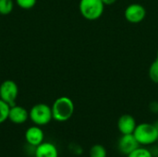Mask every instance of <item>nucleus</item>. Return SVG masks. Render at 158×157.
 I'll return each instance as SVG.
<instances>
[{"mask_svg": "<svg viewBox=\"0 0 158 157\" xmlns=\"http://www.w3.org/2000/svg\"><path fill=\"white\" fill-rule=\"evenodd\" d=\"M156 59H158V50H157V54H156Z\"/></svg>", "mask_w": 158, "mask_h": 157, "instance_id": "obj_19", "label": "nucleus"}, {"mask_svg": "<svg viewBox=\"0 0 158 157\" xmlns=\"http://www.w3.org/2000/svg\"><path fill=\"white\" fill-rule=\"evenodd\" d=\"M137 123L135 118L129 114L122 115L118 120V130L122 134H133Z\"/></svg>", "mask_w": 158, "mask_h": 157, "instance_id": "obj_10", "label": "nucleus"}, {"mask_svg": "<svg viewBox=\"0 0 158 157\" xmlns=\"http://www.w3.org/2000/svg\"><path fill=\"white\" fill-rule=\"evenodd\" d=\"M44 133L43 130L40 128V126H32L27 129L25 132V140L28 144L31 146H38L42 143H44Z\"/></svg>", "mask_w": 158, "mask_h": 157, "instance_id": "obj_9", "label": "nucleus"}, {"mask_svg": "<svg viewBox=\"0 0 158 157\" xmlns=\"http://www.w3.org/2000/svg\"><path fill=\"white\" fill-rule=\"evenodd\" d=\"M9 109L10 105L0 98V124L4 123L6 120L8 119Z\"/></svg>", "mask_w": 158, "mask_h": 157, "instance_id": "obj_14", "label": "nucleus"}, {"mask_svg": "<svg viewBox=\"0 0 158 157\" xmlns=\"http://www.w3.org/2000/svg\"><path fill=\"white\" fill-rule=\"evenodd\" d=\"M29 111L20 105H11L8 113V120L14 124H23L29 119Z\"/></svg>", "mask_w": 158, "mask_h": 157, "instance_id": "obj_8", "label": "nucleus"}, {"mask_svg": "<svg viewBox=\"0 0 158 157\" xmlns=\"http://www.w3.org/2000/svg\"><path fill=\"white\" fill-rule=\"evenodd\" d=\"M14 7L13 0H0V14L8 15L12 12Z\"/></svg>", "mask_w": 158, "mask_h": 157, "instance_id": "obj_13", "label": "nucleus"}, {"mask_svg": "<svg viewBox=\"0 0 158 157\" xmlns=\"http://www.w3.org/2000/svg\"><path fill=\"white\" fill-rule=\"evenodd\" d=\"M102 1L105 4V6H110V5L115 4L118 0H102Z\"/></svg>", "mask_w": 158, "mask_h": 157, "instance_id": "obj_18", "label": "nucleus"}, {"mask_svg": "<svg viewBox=\"0 0 158 157\" xmlns=\"http://www.w3.org/2000/svg\"><path fill=\"white\" fill-rule=\"evenodd\" d=\"M90 157H106L107 152L106 149L101 144H94L89 152Z\"/></svg>", "mask_w": 158, "mask_h": 157, "instance_id": "obj_12", "label": "nucleus"}, {"mask_svg": "<svg viewBox=\"0 0 158 157\" xmlns=\"http://www.w3.org/2000/svg\"><path fill=\"white\" fill-rule=\"evenodd\" d=\"M149 78L151 79V81L158 84V59H156L150 66L149 68Z\"/></svg>", "mask_w": 158, "mask_h": 157, "instance_id": "obj_16", "label": "nucleus"}, {"mask_svg": "<svg viewBox=\"0 0 158 157\" xmlns=\"http://www.w3.org/2000/svg\"><path fill=\"white\" fill-rule=\"evenodd\" d=\"M124 17L127 21L132 24H137L142 22L145 17H146V9L145 7L137 3H133L129 5L125 11H124Z\"/></svg>", "mask_w": 158, "mask_h": 157, "instance_id": "obj_6", "label": "nucleus"}, {"mask_svg": "<svg viewBox=\"0 0 158 157\" xmlns=\"http://www.w3.org/2000/svg\"><path fill=\"white\" fill-rule=\"evenodd\" d=\"M133 135L140 145L154 144L158 141V127L151 123L137 124Z\"/></svg>", "mask_w": 158, "mask_h": 157, "instance_id": "obj_2", "label": "nucleus"}, {"mask_svg": "<svg viewBox=\"0 0 158 157\" xmlns=\"http://www.w3.org/2000/svg\"><path fill=\"white\" fill-rule=\"evenodd\" d=\"M35 148V157H58L56 146L51 143L44 142Z\"/></svg>", "mask_w": 158, "mask_h": 157, "instance_id": "obj_11", "label": "nucleus"}, {"mask_svg": "<svg viewBox=\"0 0 158 157\" xmlns=\"http://www.w3.org/2000/svg\"><path fill=\"white\" fill-rule=\"evenodd\" d=\"M127 157H153V155L148 149L139 146L130 155H128Z\"/></svg>", "mask_w": 158, "mask_h": 157, "instance_id": "obj_15", "label": "nucleus"}, {"mask_svg": "<svg viewBox=\"0 0 158 157\" xmlns=\"http://www.w3.org/2000/svg\"><path fill=\"white\" fill-rule=\"evenodd\" d=\"M53 119L58 122L68 121L74 113V103L73 101L67 96H61L56 99L52 106Z\"/></svg>", "mask_w": 158, "mask_h": 157, "instance_id": "obj_1", "label": "nucleus"}, {"mask_svg": "<svg viewBox=\"0 0 158 157\" xmlns=\"http://www.w3.org/2000/svg\"><path fill=\"white\" fill-rule=\"evenodd\" d=\"M29 118L34 125H47L53 119L52 108L46 104H36L29 111Z\"/></svg>", "mask_w": 158, "mask_h": 157, "instance_id": "obj_4", "label": "nucleus"}, {"mask_svg": "<svg viewBox=\"0 0 158 157\" xmlns=\"http://www.w3.org/2000/svg\"><path fill=\"white\" fill-rule=\"evenodd\" d=\"M37 0H16L17 5L22 9H31L36 5Z\"/></svg>", "mask_w": 158, "mask_h": 157, "instance_id": "obj_17", "label": "nucleus"}, {"mask_svg": "<svg viewBox=\"0 0 158 157\" xmlns=\"http://www.w3.org/2000/svg\"><path fill=\"white\" fill-rule=\"evenodd\" d=\"M19 87L12 80H6L0 84V98L7 103L10 106L16 105L15 102L18 98Z\"/></svg>", "mask_w": 158, "mask_h": 157, "instance_id": "obj_5", "label": "nucleus"}, {"mask_svg": "<svg viewBox=\"0 0 158 157\" xmlns=\"http://www.w3.org/2000/svg\"><path fill=\"white\" fill-rule=\"evenodd\" d=\"M79 8L84 19L88 20H96L103 15L105 4L102 0H81Z\"/></svg>", "mask_w": 158, "mask_h": 157, "instance_id": "obj_3", "label": "nucleus"}, {"mask_svg": "<svg viewBox=\"0 0 158 157\" xmlns=\"http://www.w3.org/2000/svg\"><path fill=\"white\" fill-rule=\"evenodd\" d=\"M139 146H141V145L139 144V143L137 142V140L135 139L133 134L122 135L118 142V151L125 155H130L132 151H134Z\"/></svg>", "mask_w": 158, "mask_h": 157, "instance_id": "obj_7", "label": "nucleus"}]
</instances>
